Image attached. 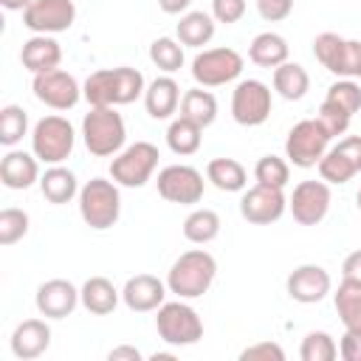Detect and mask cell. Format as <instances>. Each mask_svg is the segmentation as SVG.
<instances>
[{
    "label": "cell",
    "mask_w": 361,
    "mask_h": 361,
    "mask_svg": "<svg viewBox=\"0 0 361 361\" xmlns=\"http://www.w3.org/2000/svg\"><path fill=\"white\" fill-rule=\"evenodd\" d=\"M79 214L93 231H107L121 217V192L116 180L90 178L79 189Z\"/></svg>",
    "instance_id": "cell-3"
},
{
    "label": "cell",
    "mask_w": 361,
    "mask_h": 361,
    "mask_svg": "<svg viewBox=\"0 0 361 361\" xmlns=\"http://www.w3.org/2000/svg\"><path fill=\"white\" fill-rule=\"evenodd\" d=\"M149 62L164 71V73H175L183 68V45L178 37H158L149 45Z\"/></svg>",
    "instance_id": "cell-34"
},
{
    "label": "cell",
    "mask_w": 361,
    "mask_h": 361,
    "mask_svg": "<svg viewBox=\"0 0 361 361\" xmlns=\"http://www.w3.org/2000/svg\"><path fill=\"white\" fill-rule=\"evenodd\" d=\"M358 79H361V68H358Z\"/></svg>",
    "instance_id": "cell-51"
},
{
    "label": "cell",
    "mask_w": 361,
    "mask_h": 361,
    "mask_svg": "<svg viewBox=\"0 0 361 361\" xmlns=\"http://www.w3.org/2000/svg\"><path fill=\"white\" fill-rule=\"evenodd\" d=\"M158 147L149 144V141H135V144H127L121 152L113 155L110 161V178L118 183V186H127V189H141L158 169Z\"/></svg>",
    "instance_id": "cell-6"
},
{
    "label": "cell",
    "mask_w": 361,
    "mask_h": 361,
    "mask_svg": "<svg viewBox=\"0 0 361 361\" xmlns=\"http://www.w3.org/2000/svg\"><path fill=\"white\" fill-rule=\"evenodd\" d=\"M240 361H285V350L276 341H257L240 353Z\"/></svg>",
    "instance_id": "cell-41"
},
{
    "label": "cell",
    "mask_w": 361,
    "mask_h": 361,
    "mask_svg": "<svg viewBox=\"0 0 361 361\" xmlns=\"http://www.w3.org/2000/svg\"><path fill=\"white\" fill-rule=\"evenodd\" d=\"M0 180L6 189H28L39 183V158L25 149H8L0 161Z\"/></svg>",
    "instance_id": "cell-21"
},
{
    "label": "cell",
    "mask_w": 361,
    "mask_h": 361,
    "mask_svg": "<svg viewBox=\"0 0 361 361\" xmlns=\"http://www.w3.org/2000/svg\"><path fill=\"white\" fill-rule=\"evenodd\" d=\"M333 305H336V313H338L344 330L361 333V282L341 279L333 293Z\"/></svg>",
    "instance_id": "cell-31"
},
{
    "label": "cell",
    "mask_w": 361,
    "mask_h": 361,
    "mask_svg": "<svg viewBox=\"0 0 361 361\" xmlns=\"http://www.w3.org/2000/svg\"><path fill=\"white\" fill-rule=\"evenodd\" d=\"M245 68V59L240 51L234 48H203L195 54L192 59V79L200 85V87H220V85H228L234 79H240Z\"/></svg>",
    "instance_id": "cell-8"
},
{
    "label": "cell",
    "mask_w": 361,
    "mask_h": 361,
    "mask_svg": "<svg viewBox=\"0 0 361 361\" xmlns=\"http://www.w3.org/2000/svg\"><path fill=\"white\" fill-rule=\"evenodd\" d=\"M31 90L51 110H71V107L79 104V99H85L82 96V85L76 82V76L62 71V68L45 71V73H34Z\"/></svg>",
    "instance_id": "cell-13"
},
{
    "label": "cell",
    "mask_w": 361,
    "mask_h": 361,
    "mask_svg": "<svg viewBox=\"0 0 361 361\" xmlns=\"http://www.w3.org/2000/svg\"><path fill=\"white\" fill-rule=\"evenodd\" d=\"M155 330L169 347H192L203 338V319L186 299H175L155 310Z\"/></svg>",
    "instance_id": "cell-4"
},
{
    "label": "cell",
    "mask_w": 361,
    "mask_h": 361,
    "mask_svg": "<svg viewBox=\"0 0 361 361\" xmlns=\"http://www.w3.org/2000/svg\"><path fill=\"white\" fill-rule=\"evenodd\" d=\"M79 180H76V175L68 169V166H62V164H54V166H48L42 175H39V192H42V197L48 200V203H54V206H62V203H71L73 197H79Z\"/></svg>",
    "instance_id": "cell-24"
},
{
    "label": "cell",
    "mask_w": 361,
    "mask_h": 361,
    "mask_svg": "<svg viewBox=\"0 0 361 361\" xmlns=\"http://www.w3.org/2000/svg\"><path fill=\"white\" fill-rule=\"evenodd\" d=\"M8 347H11V355L20 358V361H34L39 358L48 347H51V327L45 319H23L11 338H8Z\"/></svg>",
    "instance_id": "cell-20"
},
{
    "label": "cell",
    "mask_w": 361,
    "mask_h": 361,
    "mask_svg": "<svg viewBox=\"0 0 361 361\" xmlns=\"http://www.w3.org/2000/svg\"><path fill=\"white\" fill-rule=\"evenodd\" d=\"M316 118H319V124L327 130V135H330V138L344 135V133L350 130V121H353V116H350L344 107H338V104H333V102H327V99L322 102V107H319Z\"/></svg>",
    "instance_id": "cell-40"
},
{
    "label": "cell",
    "mask_w": 361,
    "mask_h": 361,
    "mask_svg": "<svg viewBox=\"0 0 361 361\" xmlns=\"http://www.w3.org/2000/svg\"><path fill=\"white\" fill-rule=\"evenodd\" d=\"M180 116L189 118V121H195L203 130L212 127L214 118H217V99H214V93L206 90V87H200V85L192 87V90H186L180 96Z\"/></svg>",
    "instance_id": "cell-30"
},
{
    "label": "cell",
    "mask_w": 361,
    "mask_h": 361,
    "mask_svg": "<svg viewBox=\"0 0 361 361\" xmlns=\"http://www.w3.org/2000/svg\"><path fill=\"white\" fill-rule=\"evenodd\" d=\"M319 178L327 183H347L361 172V135H344L319 161Z\"/></svg>",
    "instance_id": "cell-14"
},
{
    "label": "cell",
    "mask_w": 361,
    "mask_h": 361,
    "mask_svg": "<svg viewBox=\"0 0 361 361\" xmlns=\"http://www.w3.org/2000/svg\"><path fill=\"white\" fill-rule=\"evenodd\" d=\"M274 110V90L259 79H240L231 90V118L243 127H259Z\"/></svg>",
    "instance_id": "cell-10"
},
{
    "label": "cell",
    "mask_w": 361,
    "mask_h": 361,
    "mask_svg": "<svg viewBox=\"0 0 361 361\" xmlns=\"http://www.w3.org/2000/svg\"><path fill=\"white\" fill-rule=\"evenodd\" d=\"M79 296H82V307L87 313H93V316H107L121 302V290L107 276H90L79 288Z\"/></svg>",
    "instance_id": "cell-25"
},
{
    "label": "cell",
    "mask_w": 361,
    "mask_h": 361,
    "mask_svg": "<svg viewBox=\"0 0 361 361\" xmlns=\"http://www.w3.org/2000/svg\"><path fill=\"white\" fill-rule=\"evenodd\" d=\"M217 31V20L209 11H186L180 14L178 25H175V37L180 39V45L186 48H203L212 42Z\"/></svg>",
    "instance_id": "cell-26"
},
{
    "label": "cell",
    "mask_w": 361,
    "mask_h": 361,
    "mask_svg": "<svg viewBox=\"0 0 361 361\" xmlns=\"http://www.w3.org/2000/svg\"><path fill=\"white\" fill-rule=\"evenodd\" d=\"M355 206H358V212H361V189H358V195H355Z\"/></svg>",
    "instance_id": "cell-50"
},
{
    "label": "cell",
    "mask_w": 361,
    "mask_h": 361,
    "mask_svg": "<svg viewBox=\"0 0 361 361\" xmlns=\"http://www.w3.org/2000/svg\"><path fill=\"white\" fill-rule=\"evenodd\" d=\"M149 358H152V361H172V358H175V353H152Z\"/></svg>",
    "instance_id": "cell-49"
},
{
    "label": "cell",
    "mask_w": 361,
    "mask_h": 361,
    "mask_svg": "<svg viewBox=\"0 0 361 361\" xmlns=\"http://www.w3.org/2000/svg\"><path fill=\"white\" fill-rule=\"evenodd\" d=\"M76 144L73 124L65 116H42L31 130V152L39 158V164H62L71 158Z\"/></svg>",
    "instance_id": "cell-5"
},
{
    "label": "cell",
    "mask_w": 361,
    "mask_h": 361,
    "mask_svg": "<svg viewBox=\"0 0 361 361\" xmlns=\"http://www.w3.org/2000/svg\"><path fill=\"white\" fill-rule=\"evenodd\" d=\"M324 99L333 102V104H338V107H344L350 116H355L361 110V85L355 79H338V82H333L327 87V96Z\"/></svg>",
    "instance_id": "cell-39"
},
{
    "label": "cell",
    "mask_w": 361,
    "mask_h": 361,
    "mask_svg": "<svg viewBox=\"0 0 361 361\" xmlns=\"http://www.w3.org/2000/svg\"><path fill=\"white\" fill-rule=\"evenodd\" d=\"M206 180L220 192H245L248 172L237 158H212L206 164Z\"/></svg>",
    "instance_id": "cell-28"
},
{
    "label": "cell",
    "mask_w": 361,
    "mask_h": 361,
    "mask_svg": "<svg viewBox=\"0 0 361 361\" xmlns=\"http://www.w3.org/2000/svg\"><path fill=\"white\" fill-rule=\"evenodd\" d=\"M31 3H34V0H0V6H3L6 11H25Z\"/></svg>",
    "instance_id": "cell-48"
},
{
    "label": "cell",
    "mask_w": 361,
    "mask_h": 361,
    "mask_svg": "<svg viewBox=\"0 0 361 361\" xmlns=\"http://www.w3.org/2000/svg\"><path fill=\"white\" fill-rule=\"evenodd\" d=\"M288 56H290L288 39L282 34H276V31H262L248 45V59L254 65H259V68H268V71H274L282 62H288Z\"/></svg>",
    "instance_id": "cell-27"
},
{
    "label": "cell",
    "mask_w": 361,
    "mask_h": 361,
    "mask_svg": "<svg viewBox=\"0 0 361 361\" xmlns=\"http://www.w3.org/2000/svg\"><path fill=\"white\" fill-rule=\"evenodd\" d=\"M257 11L265 23H279L293 11V0H257Z\"/></svg>",
    "instance_id": "cell-43"
},
{
    "label": "cell",
    "mask_w": 361,
    "mask_h": 361,
    "mask_svg": "<svg viewBox=\"0 0 361 361\" xmlns=\"http://www.w3.org/2000/svg\"><path fill=\"white\" fill-rule=\"evenodd\" d=\"M285 290H288V296H290L293 302H299V305H316V302H322V299L333 290V279H330V274H327L322 265L305 262V265H296V268L288 274Z\"/></svg>",
    "instance_id": "cell-17"
},
{
    "label": "cell",
    "mask_w": 361,
    "mask_h": 361,
    "mask_svg": "<svg viewBox=\"0 0 361 361\" xmlns=\"http://www.w3.org/2000/svg\"><path fill=\"white\" fill-rule=\"evenodd\" d=\"M107 358H110V361H141L144 355H141V350H138V347L118 344V347H113V350L107 353Z\"/></svg>",
    "instance_id": "cell-46"
},
{
    "label": "cell",
    "mask_w": 361,
    "mask_h": 361,
    "mask_svg": "<svg viewBox=\"0 0 361 361\" xmlns=\"http://www.w3.org/2000/svg\"><path fill=\"white\" fill-rule=\"evenodd\" d=\"M271 82H274V90H276L285 102H299V99H305L307 90H310V76H307V71H305L299 62H290V59L282 62L279 68H274Z\"/></svg>",
    "instance_id": "cell-29"
},
{
    "label": "cell",
    "mask_w": 361,
    "mask_h": 361,
    "mask_svg": "<svg viewBox=\"0 0 361 361\" xmlns=\"http://www.w3.org/2000/svg\"><path fill=\"white\" fill-rule=\"evenodd\" d=\"M254 180L262 186H274V189H285L290 180V164L288 158L279 155H262L254 164Z\"/></svg>",
    "instance_id": "cell-35"
},
{
    "label": "cell",
    "mask_w": 361,
    "mask_h": 361,
    "mask_svg": "<svg viewBox=\"0 0 361 361\" xmlns=\"http://www.w3.org/2000/svg\"><path fill=\"white\" fill-rule=\"evenodd\" d=\"M341 279H353V282H361V248L350 251L341 262Z\"/></svg>",
    "instance_id": "cell-45"
},
{
    "label": "cell",
    "mask_w": 361,
    "mask_h": 361,
    "mask_svg": "<svg viewBox=\"0 0 361 361\" xmlns=\"http://www.w3.org/2000/svg\"><path fill=\"white\" fill-rule=\"evenodd\" d=\"M28 135V113L20 104H6L0 110V144L14 147Z\"/></svg>",
    "instance_id": "cell-36"
},
{
    "label": "cell",
    "mask_w": 361,
    "mask_h": 361,
    "mask_svg": "<svg viewBox=\"0 0 361 361\" xmlns=\"http://www.w3.org/2000/svg\"><path fill=\"white\" fill-rule=\"evenodd\" d=\"M338 355L344 361H361V333L344 330V336L338 341Z\"/></svg>",
    "instance_id": "cell-44"
},
{
    "label": "cell",
    "mask_w": 361,
    "mask_h": 361,
    "mask_svg": "<svg viewBox=\"0 0 361 361\" xmlns=\"http://www.w3.org/2000/svg\"><path fill=\"white\" fill-rule=\"evenodd\" d=\"M20 62L25 71L31 73H45V71H56L62 62V45L54 39V34H34L23 42L20 51Z\"/></svg>",
    "instance_id": "cell-22"
},
{
    "label": "cell",
    "mask_w": 361,
    "mask_h": 361,
    "mask_svg": "<svg viewBox=\"0 0 361 361\" xmlns=\"http://www.w3.org/2000/svg\"><path fill=\"white\" fill-rule=\"evenodd\" d=\"M313 56L333 76L353 79V76H358V68H361V42L344 39L333 31H322L313 39Z\"/></svg>",
    "instance_id": "cell-9"
},
{
    "label": "cell",
    "mask_w": 361,
    "mask_h": 361,
    "mask_svg": "<svg viewBox=\"0 0 361 361\" xmlns=\"http://www.w3.org/2000/svg\"><path fill=\"white\" fill-rule=\"evenodd\" d=\"M82 141L90 155L110 158L124 149L127 127L116 107H90L82 118Z\"/></svg>",
    "instance_id": "cell-2"
},
{
    "label": "cell",
    "mask_w": 361,
    "mask_h": 361,
    "mask_svg": "<svg viewBox=\"0 0 361 361\" xmlns=\"http://www.w3.org/2000/svg\"><path fill=\"white\" fill-rule=\"evenodd\" d=\"M245 14V0H212V17L223 25L240 23Z\"/></svg>",
    "instance_id": "cell-42"
},
{
    "label": "cell",
    "mask_w": 361,
    "mask_h": 361,
    "mask_svg": "<svg viewBox=\"0 0 361 361\" xmlns=\"http://www.w3.org/2000/svg\"><path fill=\"white\" fill-rule=\"evenodd\" d=\"M288 212V197L282 189L254 183L240 197V214L251 226H271Z\"/></svg>",
    "instance_id": "cell-15"
},
{
    "label": "cell",
    "mask_w": 361,
    "mask_h": 361,
    "mask_svg": "<svg viewBox=\"0 0 361 361\" xmlns=\"http://www.w3.org/2000/svg\"><path fill=\"white\" fill-rule=\"evenodd\" d=\"M338 355V344L333 341L330 333L324 330H310L305 338H302V347H299V358L302 361H333Z\"/></svg>",
    "instance_id": "cell-37"
},
{
    "label": "cell",
    "mask_w": 361,
    "mask_h": 361,
    "mask_svg": "<svg viewBox=\"0 0 361 361\" xmlns=\"http://www.w3.org/2000/svg\"><path fill=\"white\" fill-rule=\"evenodd\" d=\"M330 141L333 138L319 124V118H302L290 127V133L285 138V158H288V164H293L299 169L319 166V161L330 149Z\"/></svg>",
    "instance_id": "cell-7"
},
{
    "label": "cell",
    "mask_w": 361,
    "mask_h": 361,
    "mask_svg": "<svg viewBox=\"0 0 361 361\" xmlns=\"http://www.w3.org/2000/svg\"><path fill=\"white\" fill-rule=\"evenodd\" d=\"M166 282L152 276V274H135L124 282L121 288V302L133 310V313H149L158 310L166 302Z\"/></svg>",
    "instance_id": "cell-19"
},
{
    "label": "cell",
    "mask_w": 361,
    "mask_h": 361,
    "mask_svg": "<svg viewBox=\"0 0 361 361\" xmlns=\"http://www.w3.org/2000/svg\"><path fill=\"white\" fill-rule=\"evenodd\" d=\"M158 195L166 200V203H180V206H195L203 200V189H206V180H203V172L189 166V164H169L158 172Z\"/></svg>",
    "instance_id": "cell-11"
},
{
    "label": "cell",
    "mask_w": 361,
    "mask_h": 361,
    "mask_svg": "<svg viewBox=\"0 0 361 361\" xmlns=\"http://www.w3.org/2000/svg\"><path fill=\"white\" fill-rule=\"evenodd\" d=\"M192 6V0H158V8L164 14H186Z\"/></svg>",
    "instance_id": "cell-47"
},
{
    "label": "cell",
    "mask_w": 361,
    "mask_h": 361,
    "mask_svg": "<svg viewBox=\"0 0 361 361\" xmlns=\"http://www.w3.org/2000/svg\"><path fill=\"white\" fill-rule=\"evenodd\" d=\"M200 144H203V127H197L195 121H189L183 116L169 121V127H166V147L175 155H180V158L195 155L200 149Z\"/></svg>",
    "instance_id": "cell-32"
},
{
    "label": "cell",
    "mask_w": 361,
    "mask_h": 361,
    "mask_svg": "<svg viewBox=\"0 0 361 361\" xmlns=\"http://www.w3.org/2000/svg\"><path fill=\"white\" fill-rule=\"evenodd\" d=\"M214 276H217V259L206 248H189L172 262L166 274V288L178 299H197L212 288Z\"/></svg>",
    "instance_id": "cell-1"
},
{
    "label": "cell",
    "mask_w": 361,
    "mask_h": 361,
    "mask_svg": "<svg viewBox=\"0 0 361 361\" xmlns=\"http://www.w3.org/2000/svg\"><path fill=\"white\" fill-rule=\"evenodd\" d=\"M333 203V192L327 180H299L288 197V212L299 226H319Z\"/></svg>",
    "instance_id": "cell-12"
},
{
    "label": "cell",
    "mask_w": 361,
    "mask_h": 361,
    "mask_svg": "<svg viewBox=\"0 0 361 361\" xmlns=\"http://www.w3.org/2000/svg\"><path fill=\"white\" fill-rule=\"evenodd\" d=\"M28 226H31V217L28 212L17 209V206H8L0 212V245H14L20 243L25 234H28Z\"/></svg>",
    "instance_id": "cell-38"
},
{
    "label": "cell",
    "mask_w": 361,
    "mask_h": 361,
    "mask_svg": "<svg viewBox=\"0 0 361 361\" xmlns=\"http://www.w3.org/2000/svg\"><path fill=\"white\" fill-rule=\"evenodd\" d=\"M34 305H37L39 316H45V319H68L76 310V305H82V296L71 279L56 276V279H48L37 288Z\"/></svg>",
    "instance_id": "cell-18"
},
{
    "label": "cell",
    "mask_w": 361,
    "mask_h": 361,
    "mask_svg": "<svg viewBox=\"0 0 361 361\" xmlns=\"http://www.w3.org/2000/svg\"><path fill=\"white\" fill-rule=\"evenodd\" d=\"M76 20L73 0H34L23 11V25L34 34H62Z\"/></svg>",
    "instance_id": "cell-16"
},
{
    "label": "cell",
    "mask_w": 361,
    "mask_h": 361,
    "mask_svg": "<svg viewBox=\"0 0 361 361\" xmlns=\"http://www.w3.org/2000/svg\"><path fill=\"white\" fill-rule=\"evenodd\" d=\"M144 107H147L149 118H155V121L172 118V113H178V107H180V85L172 79V73L155 76L147 85V90H144Z\"/></svg>",
    "instance_id": "cell-23"
},
{
    "label": "cell",
    "mask_w": 361,
    "mask_h": 361,
    "mask_svg": "<svg viewBox=\"0 0 361 361\" xmlns=\"http://www.w3.org/2000/svg\"><path fill=\"white\" fill-rule=\"evenodd\" d=\"M220 214L214 209H192L183 220V237L195 245H209L220 234Z\"/></svg>",
    "instance_id": "cell-33"
}]
</instances>
